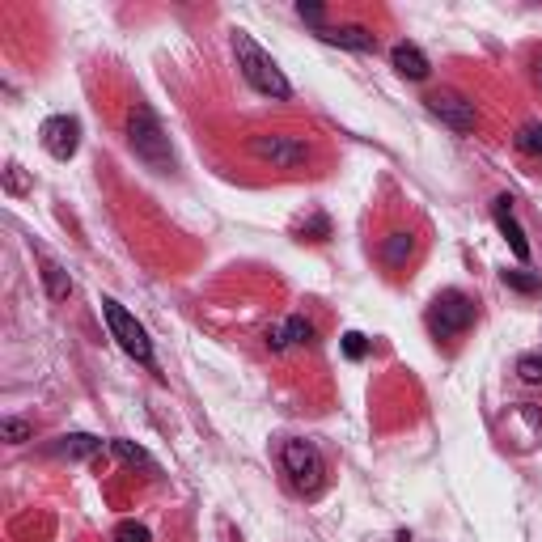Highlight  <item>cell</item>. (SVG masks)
I'll use <instances>...</instances> for the list:
<instances>
[{
  "label": "cell",
  "mask_w": 542,
  "mask_h": 542,
  "mask_svg": "<svg viewBox=\"0 0 542 542\" xmlns=\"http://www.w3.org/2000/svg\"><path fill=\"white\" fill-rule=\"evenodd\" d=\"M280 466H284V475L297 492H318L322 487V454H318L314 441H301V437L284 441L280 445Z\"/></svg>",
  "instance_id": "obj_5"
},
{
  "label": "cell",
  "mask_w": 542,
  "mask_h": 542,
  "mask_svg": "<svg viewBox=\"0 0 542 542\" xmlns=\"http://www.w3.org/2000/svg\"><path fill=\"white\" fill-rule=\"evenodd\" d=\"M500 280L517 288V293H542V276H534V271L526 267H513V271H500Z\"/></svg>",
  "instance_id": "obj_15"
},
{
  "label": "cell",
  "mask_w": 542,
  "mask_h": 542,
  "mask_svg": "<svg viewBox=\"0 0 542 542\" xmlns=\"http://www.w3.org/2000/svg\"><path fill=\"white\" fill-rule=\"evenodd\" d=\"M111 542H153L149 526H140V521H119L111 530Z\"/></svg>",
  "instance_id": "obj_19"
},
{
  "label": "cell",
  "mask_w": 542,
  "mask_h": 542,
  "mask_svg": "<svg viewBox=\"0 0 542 542\" xmlns=\"http://www.w3.org/2000/svg\"><path fill=\"white\" fill-rule=\"evenodd\" d=\"M43 280H47V297L51 301H64L72 293V280H68V271L56 267V263H43Z\"/></svg>",
  "instance_id": "obj_14"
},
{
  "label": "cell",
  "mask_w": 542,
  "mask_h": 542,
  "mask_svg": "<svg viewBox=\"0 0 542 542\" xmlns=\"http://www.w3.org/2000/svg\"><path fill=\"white\" fill-rule=\"evenodd\" d=\"M297 17H301V22H310L314 34H318V30H327V13H322L318 5H305V0H301V5H297Z\"/></svg>",
  "instance_id": "obj_23"
},
{
  "label": "cell",
  "mask_w": 542,
  "mask_h": 542,
  "mask_svg": "<svg viewBox=\"0 0 542 542\" xmlns=\"http://www.w3.org/2000/svg\"><path fill=\"white\" fill-rule=\"evenodd\" d=\"M318 39L331 47H343V51H360V56L377 51V34L365 26H327V30H318Z\"/></svg>",
  "instance_id": "obj_11"
},
{
  "label": "cell",
  "mask_w": 542,
  "mask_h": 542,
  "mask_svg": "<svg viewBox=\"0 0 542 542\" xmlns=\"http://www.w3.org/2000/svg\"><path fill=\"white\" fill-rule=\"evenodd\" d=\"M51 449H56L60 458H94V454H102V441L89 437V432H68V437H60Z\"/></svg>",
  "instance_id": "obj_13"
},
{
  "label": "cell",
  "mask_w": 542,
  "mask_h": 542,
  "mask_svg": "<svg viewBox=\"0 0 542 542\" xmlns=\"http://www.w3.org/2000/svg\"><path fill=\"white\" fill-rule=\"evenodd\" d=\"M492 221H496V229L504 233V242H509V250L517 255V263H530V238H526V229H521V221H517L509 195H500V200L492 204Z\"/></svg>",
  "instance_id": "obj_9"
},
{
  "label": "cell",
  "mask_w": 542,
  "mask_h": 542,
  "mask_svg": "<svg viewBox=\"0 0 542 542\" xmlns=\"http://www.w3.org/2000/svg\"><path fill=\"white\" fill-rule=\"evenodd\" d=\"M475 318H479L475 297L458 293V288L437 293V297H432V305H428V314H424L432 339H458V335H466V331L475 327Z\"/></svg>",
  "instance_id": "obj_3"
},
{
  "label": "cell",
  "mask_w": 542,
  "mask_h": 542,
  "mask_svg": "<svg viewBox=\"0 0 542 542\" xmlns=\"http://www.w3.org/2000/svg\"><path fill=\"white\" fill-rule=\"evenodd\" d=\"M314 339H318L314 322L305 318V314H293V318H284L280 327L267 331V348H271V352H288L293 343H314Z\"/></svg>",
  "instance_id": "obj_10"
},
{
  "label": "cell",
  "mask_w": 542,
  "mask_h": 542,
  "mask_svg": "<svg viewBox=\"0 0 542 542\" xmlns=\"http://www.w3.org/2000/svg\"><path fill=\"white\" fill-rule=\"evenodd\" d=\"M250 149H255L259 161H271V166H280V170H297V166L310 161V149H305L301 140H293V136H255Z\"/></svg>",
  "instance_id": "obj_7"
},
{
  "label": "cell",
  "mask_w": 542,
  "mask_h": 542,
  "mask_svg": "<svg viewBox=\"0 0 542 542\" xmlns=\"http://www.w3.org/2000/svg\"><path fill=\"white\" fill-rule=\"evenodd\" d=\"M517 377L530 386H542V352H526L517 360Z\"/></svg>",
  "instance_id": "obj_20"
},
{
  "label": "cell",
  "mask_w": 542,
  "mask_h": 542,
  "mask_svg": "<svg viewBox=\"0 0 542 542\" xmlns=\"http://www.w3.org/2000/svg\"><path fill=\"white\" fill-rule=\"evenodd\" d=\"M382 259H386V267H399L403 259H411V238L407 233H390V242L382 246Z\"/></svg>",
  "instance_id": "obj_18"
},
{
  "label": "cell",
  "mask_w": 542,
  "mask_h": 542,
  "mask_svg": "<svg viewBox=\"0 0 542 542\" xmlns=\"http://www.w3.org/2000/svg\"><path fill=\"white\" fill-rule=\"evenodd\" d=\"M39 140H43V149L56 161L77 157V149H81V119L77 115H51V119H43Z\"/></svg>",
  "instance_id": "obj_6"
},
{
  "label": "cell",
  "mask_w": 542,
  "mask_h": 542,
  "mask_svg": "<svg viewBox=\"0 0 542 542\" xmlns=\"http://www.w3.org/2000/svg\"><path fill=\"white\" fill-rule=\"evenodd\" d=\"M0 432H5V441H9V445H22V441L34 437V424H30V420H17V415H9V420L0 424Z\"/></svg>",
  "instance_id": "obj_21"
},
{
  "label": "cell",
  "mask_w": 542,
  "mask_h": 542,
  "mask_svg": "<svg viewBox=\"0 0 542 542\" xmlns=\"http://www.w3.org/2000/svg\"><path fill=\"white\" fill-rule=\"evenodd\" d=\"M128 144H132V153L153 174H170L174 170L170 136H166V128H161V119H157V111L149 102H132V111H128Z\"/></svg>",
  "instance_id": "obj_1"
},
{
  "label": "cell",
  "mask_w": 542,
  "mask_h": 542,
  "mask_svg": "<svg viewBox=\"0 0 542 542\" xmlns=\"http://www.w3.org/2000/svg\"><path fill=\"white\" fill-rule=\"evenodd\" d=\"M390 64H394V72H399V77H407V81H424L428 72H432V64H428V56L415 43H394L390 47Z\"/></svg>",
  "instance_id": "obj_12"
},
{
  "label": "cell",
  "mask_w": 542,
  "mask_h": 542,
  "mask_svg": "<svg viewBox=\"0 0 542 542\" xmlns=\"http://www.w3.org/2000/svg\"><path fill=\"white\" fill-rule=\"evenodd\" d=\"M102 318H106V331H111V339L119 343V348L128 352L136 365H144V369H153V373H157V360H153V343H149V335H144V327H140V322H136L128 310H123L115 297H102Z\"/></svg>",
  "instance_id": "obj_4"
},
{
  "label": "cell",
  "mask_w": 542,
  "mask_h": 542,
  "mask_svg": "<svg viewBox=\"0 0 542 542\" xmlns=\"http://www.w3.org/2000/svg\"><path fill=\"white\" fill-rule=\"evenodd\" d=\"M428 111L437 115L441 123H449L454 132H475V123H479L475 102H471V98H462V94H449V89H441V94H432V98H428Z\"/></svg>",
  "instance_id": "obj_8"
},
{
  "label": "cell",
  "mask_w": 542,
  "mask_h": 542,
  "mask_svg": "<svg viewBox=\"0 0 542 542\" xmlns=\"http://www.w3.org/2000/svg\"><path fill=\"white\" fill-rule=\"evenodd\" d=\"M369 348H373V343L360 335V331H348V335H343V356H348V360H365Z\"/></svg>",
  "instance_id": "obj_22"
},
{
  "label": "cell",
  "mask_w": 542,
  "mask_h": 542,
  "mask_svg": "<svg viewBox=\"0 0 542 542\" xmlns=\"http://www.w3.org/2000/svg\"><path fill=\"white\" fill-rule=\"evenodd\" d=\"M530 77H534V85L542 89V56H534V64H530Z\"/></svg>",
  "instance_id": "obj_24"
},
{
  "label": "cell",
  "mask_w": 542,
  "mask_h": 542,
  "mask_svg": "<svg viewBox=\"0 0 542 542\" xmlns=\"http://www.w3.org/2000/svg\"><path fill=\"white\" fill-rule=\"evenodd\" d=\"M233 56H238L242 77H246V85L255 89V94L276 98V102H288V98H293V85H288V77L276 68V60H271L267 51H263L255 39H250L246 30L233 34Z\"/></svg>",
  "instance_id": "obj_2"
},
{
  "label": "cell",
  "mask_w": 542,
  "mask_h": 542,
  "mask_svg": "<svg viewBox=\"0 0 542 542\" xmlns=\"http://www.w3.org/2000/svg\"><path fill=\"white\" fill-rule=\"evenodd\" d=\"M513 144H517V153H526V157H542V123H526L517 136H513Z\"/></svg>",
  "instance_id": "obj_17"
},
{
  "label": "cell",
  "mask_w": 542,
  "mask_h": 542,
  "mask_svg": "<svg viewBox=\"0 0 542 542\" xmlns=\"http://www.w3.org/2000/svg\"><path fill=\"white\" fill-rule=\"evenodd\" d=\"M111 449H115V454H119L123 462H128V466H144L149 475H157V462H153L149 454H144L140 445H132V441H111Z\"/></svg>",
  "instance_id": "obj_16"
}]
</instances>
